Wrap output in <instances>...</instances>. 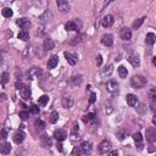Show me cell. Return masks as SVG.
Instances as JSON below:
<instances>
[{"label":"cell","mask_w":156,"mask_h":156,"mask_svg":"<svg viewBox=\"0 0 156 156\" xmlns=\"http://www.w3.org/2000/svg\"><path fill=\"white\" fill-rule=\"evenodd\" d=\"M131 84L133 88L135 89H140L146 84V78L140 76V75H137V76H133L131 78Z\"/></svg>","instance_id":"obj_1"},{"label":"cell","mask_w":156,"mask_h":156,"mask_svg":"<svg viewBox=\"0 0 156 156\" xmlns=\"http://www.w3.org/2000/svg\"><path fill=\"white\" fill-rule=\"evenodd\" d=\"M82 28V22L76 18V20H72V21H68L67 23L65 25V29L67 32H71V31H76V32H79Z\"/></svg>","instance_id":"obj_2"},{"label":"cell","mask_w":156,"mask_h":156,"mask_svg":"<svg viewBox=\"0 0 156 156\" xmlns=\"http://www.w3.org/2000/svg\"><path fill=\"white\" fill-rule=\"evenodd\" d=\"M111 148H112V144L110 140H103L101 143L98 145V150L100 154H107L109 151L111 150Z\"/></svg>","instance_id":"obj_3"},{"label":"cell","mask_w":156,"mask_h":156,"mask_svg":"<svg viewBox=\"0 0 156 156\" xmlns=\"http://www.w3.org/2000/svg\"><path fill=\"white\" fill-rule=\"evenodd\" d=\"M56 5H57L59 11H60L61 13H67L71 9L67 0H56Z\"/></svg>","instance_id":"obj_4"},{"label":"cell","mask_w":156,"mask_h":156,"mask_svg":"<svg viewBox=\"0 0 156 156\" xmlns=\"http://www.w3.org/2000/svg\"><path fill=\"white\" fill-rule=\"evenodd\" d=\"M82 82H83V76L82 75H75L70 78V85L72 88H77V87H79L82 84Z\"/></svg>","instance_id":"obj_5"},{"label":"cell","mask_w":156,"mask_h":156,"mask_svg":"<svg viewBox=\"0 0 156 156\" xmlns=\"http://www.w3.org/2000/svg\"><path fill=\"white\" fill-rule=\"evenodd\" d=\"M78 150H79L81 155H88L91 151V143L90 141H83V143L78 146Z\"/></svg>","instance_id":"obj_6"},{"label":"cell","mask_w":156,"mask_h":156,"mask_svg":"<svg viewBox=\"0 0 156 156\" xmlns=\"http://www.w3.org/2000/svg\"><path fill=\"white\" fill-rule=\"evenodd\" d=\"M40 144H42L43 148L49 149L50 146L53 145V139L50 138L48 134H43L42 137H40Z\"/></svg>","instance_id":"obj_7"},{"label":"cell","mask_w":156,"mask_h":156,"mask_svg":"<svg viewBox=\"0 0 156 156\" xmlns=\"http://www.w3.org/2000/svg\"><path fill=\"white\" fill-rule=\"evenodd\" d=\"M128 61L131 62V65L133 67H139L140 66V59L139 56L137 54H131V55H128V59H127Z\"/></svg>","instance_id":"obj_8"},{"label":"cell","mask_w":156,"mask_h":156,"mask_svg":"<svg viewBox=\"0 0 156 156\" xmlns=\"http://www.w3.org/2000/svg\"><path fill=\"white\" fill-rule=\"evenodd\" d=\"M54 138L56 139L57 141H63L67 138V133H66V131H63V129H56L54 132Z\"/></svg>","instance_id":"obj_9"},{"label":"cell","mask_w":156,"mask_h":156,"mask_svg":"<svg viewBox=\"0 0 156 156\" xmlns=\"http://www.w3.org/2000/svg\"><path fill=\"white\" fill-rule=\"evenodd\" d=\"M112 72H113V66L112 65H107V66H105L101 71H100V77L101 78H107L112 75Z\"/></svg>","instance_id":"obj_10"},{"label":"cell","mask_w":156,"mask_h":156,"mask_svg":"<svg viewBox=\"0 0 156 156\" xmlns=\"http://www.w3.org/2000/svg\"><path fill=\"white\" fill-rule=\"evenodd\" d=\"M113 25V17L112 15H106L103 17L101 20V26L104 27V28H109V27H111Z\"/></svg>","instance_id":"obj_11"},{"label":"cell","mask_w":156,"mask_h":156,"mask_svg":"<svg viewBox=\"0 0 156 156\" xmlns=\"http://www.w3.org/2000/svg\"><path fill=\"white\" fill-rule=\"evenodd\" d=\"M120 38L122 40H129L132 38V31L129 28H127V27H125V28H122L120 31Z\"/></svg>","instance_id":"obj_12"},{"label":"cell","mask_w":156,"mask_h":156,"mask_svg":"<svg viewBox=\"0 0 156 156\" xmlns=\"http://www.w3.org/2000/svg\"><path fill=\"white\" fill-rule=\"evenodd\" d=\"M101 43L105 47H112L113 44V35L112 34H104L101 37Z\"/></svg>","instance_id":"obj_13"},{"label":"cell","mask_w":156,"mask_h":156,"mask_svg":"<svg viewBox=\"0 0 156 156\" xmlns=\"http://www.w3.org/2000/svg\"><path fill=\"white\" fill-rule=\"evenodd\" d=\"M106 89L107 91H110V93H116V91H118V83L116 81H109L106 83Z\"/></svg>","instance_id":"obj_14"},{"label":"cell","mask_w":156,"mask_h":156,"mask_svg":"<svg viewBox=\"0 0 156 156\" xmlns=\"http://www.w3.org/2000/svg\"><path fill=\"white\" fill-rule=\"evenodd\" d=\"M55 48V43L51 38H45L43 42V49L45 51H49V50H53Z\"/></svg>","instance_id":"obj_15"},{"label":"cell","mask_w":156,"mask_h":156,"mask_svg":"<svg viewBox=\"0 0 156 156\" xmlns=\"http://www.w3.org/2000/svg\"><path fill=\"white\" fill-rule=\"evenodd\" d=\"M16 25H17L18 27H21L22 29H26L27 27L31 26V20H29V18H26V17L18 18V20L16 21Z\"/></svg>","instance_id":"obj_16"},{"label":"cell","mask_w":156,"mask_h":156,"mask_svg":"<svg viewBox=\"0 0 156 156\" xmlns=\"http://www.w3.org/2000/svg\"><path fill=\"white\" fill-rule=\"evenodd\" d=\"M126 101L129 106L133 107V106H137V105H138V98H137L134 94H128V95H126Z\"/></svg>","instance_id":"obj_17"},{"label":"cell","mask_w":156,"mask_h":156,"mask_svg":"<svg viewBox=\"0 0 156 156\" xmlns=\"http://www.w3.org/2000/svg\"><path fill=\"white\" fill-rule=\"evenodd\" d=\"M61 104L65 109H71L73 106V98L71 95H67V96H65V98H62Z\"/></svg>","instance_id":"obj_18"},{"label":"cell","mask_w":156,"mask_h":156,"mask_svg":"<svg viewBox=\"0 0 156 156\" xmlns=\"http://www.w3.org/2000/svg\"><path fill=\"white\" fill-rule=\"evenodd\" d=\"M83 122L88 123V125H95L96 123L95 113H88V115H85V116H83Z\"/></svg>","instance_id":"obj_19"},{"label":"cell","mask_w":156,"mask_h":156,"mask_svg":"<svg viewBox=\"0 0 156 156\" xmlns=\"http://www.w3.org/2000/svg\"><path fill=\"white\" fill-rule=\"evenodd\" d=\"M57 63H59V56L57 55H53L48 61V68L49 70H53V68H55L57 66Z\"/></svg>","instance_id":"obj_20"},{"label":"cell","mask_w":156,"mask_h":156,"mask_svg":"<svg viewBox=\"0 0 156 156\" xmlns=\"http://www.w3.org/2000/svg\"><path fill=\"white\" fill-rule=\"evenodd\" d=\"M65 59H66V61L68 62V65H71V66H75L77 63L76 55H73L71 53H65Z\"/></svg>","instance_id":"obj_21"},{"label":"cell","mask_w":156,"mask_h":156,"mask_svg":"<svg viewBox=\"0 0 156 156\" xmlns=\"http://www.w3.org/2000/svg\"><path fill=\"white\" fill-rule=\"evenodd\" d=\"M23 140H25V133L23 132L18 131L13 134V141H15L16 144H21Z\"/></svg>","instance_id":"obj_22"},{"label":"cell","mask_w":156,"mask_h":156,"mask_svg":"<svg viewBox=\"0 0 156 156\" xmlns=\"http://www.w3.org/2000/svg\"><path fill=\"white\" fill-rule=\"evenodd\" d=\"M128 135H129V131H128L127 128H121V129L117 132V138L120 140H125Z\"/></svg>","instance_id":"obj_23"},{"label":"cell","mask_w":156,"mask_h":156,"mask_svg":"<svg viewBox=\"0 0 156 156\" xmlns=\"http://www.w3.org/2000/svg\"><path fill=\"white\" fill-rule=\"evenodd\" d=\"M133 139H134L135 144H137V146H138L139 149L143 148V137H141V134L139 132L135 133V134H133Z\"/></svg>","instance_id":"obj_24"},{"label":"cell","mask_w":156,"mask_h":156,"mask_svg":"<svg viewBox=\"0 0 156 156\" xmlns=\"http://www.w3.org/2000/svg\"><path fill=\"white\" fill-rule=\"evenodd\" d=\"M40 73H42V70L38 67H34V68H32L31 71H28V78L29 79H33L35 77H39Z\"/></svg>","instance_id":"obj_25"},{"label":"cell","mask_w":156,"mask_h":156,"mask_svg":"<svg viewBox=\"0 0 156 156\" xmlns=\"http://www.w3.org/2000/svg\"><path fill=\"white\" fill-rule=\"evenodd\" d=\"M10 151H11L10 143H3L1 145H0V153H1V154L7 155V154H10Z\"/></svg>","instance_id":"obj_26"},{"label":"cell","mask_w":156,"mask_h":156,"mask_svg":"<svg viewBox=\"0 0 156 156\" xmlns=\"http://www.w3.org/2000/svg\"><path fill=\"white\" fill-rule=\"evenodd\" d=\"M155 40H156V35H155V33L150 32V33L146 34V37H145V42H146V44L154 45V44H155Z\"/></svg>","instance_id":"obj_27"},{"label":"cell","mask_w":156,"mask_h":156,"mask_svg":"<svg viewBox=\"0 0 156 156\" xmlns=\"http://www.w3.org/2000/svg\"><path fill=\"white\" fill-rule=\"evenodd\" d=\"M17 38L20 39V40H22V42H26V40H28V38H29V34H28V32H27L26 29H22V31L18 32Z\"/></svg>","instance_id":"obj_28"},{"label":"cell","mask_w":156,"mask_h":156,"mask_svg":"<svg viewBox=\"0 0 156 156\" xmlns=\"http://www.w3.org/2000/svg\"><path fill=\"white\" fill-rule=\"evenodd\" d=\"M20 91H21V96L25 100H29L31 99V89L28 88V87H25V88L22 90H20Z\"/></svg>","instance_id":"obj_29"},{"label":"cell","mask_w":156,"mask_h":156,"mask_svg":"<svg viewBox=\"0 0 156 156\" xmlns=\"http://www.w3.org/2000/svg\"><path fill=\"white\" fill-rule=\"evenodd\" d=\"M49 121L50 123H53V125H55L57 121H59V112L56 111H53L51 113H50V116H49Z\"/></svg>","instance_id":"obj_30"},{"label":"cell","mask_w":156,"mask_h":156,"mask_svg":"<svg viewBox=\"0 0 156 156\" xmlns=\"http://www.w3.org/2000/svg\"><path fill=\"white\" fill-rule=\"evenodd\" d=\"M144 20H145V17H141V18H138V20H135L134 22H133V25H132V28H133V29H138L139 27L144 23Z\"/></svg>","instance_id":"obj_31"},{"label":"cell","mask_w":156,"mask_h":156,"mask_svg":"<svg viewBox=\"0 0 156 156\" xmlns=\"http://www.w3.org/2000/svg\"><path fill=\"white\" fill-rule=\"evenodd\" d=\"M1 13H3L4 17L10 18V17H12V15H13V11L11 10L10 7H5V9H3V10H1Z\"/></svg>","instance_id":"obj_32"},{"label":"cell","mask_w":156,"mask_h":156,"mask_svg":"<svg viewBox=\"0 0 156 156\" xmlns=\"http://www.w3.org/2000/svg\"><path fill=\"white\" fill-rule=\"evenodd\" d=\"M39 18H40V20H42L43 22H47V21H50V20H51V18H53V15H51V12L45 11V12H44L43 15L40 16Z\"/></svg>","instance_id":"obj_33"},{"label":"cell","mask_w":156,"mask_h":156,"mask_svg":"<svg viewBox=\"0 0 156 156\" xmlns=\"http://www.w3.org/2000/svg\"><path fill=\"white\" fill-rule=\"evenodd\" d=\"M48 101H49V96L48 95H42L38 99V104L40 105V106H45V105L48 104Z\"/></svg>","instance_id":"obj_34"},{"label":"cell","mask_w":156,"mask_h":156,"mask_svg":"<svg viewBox=\"0 0 156 156\" xmlns=\"http://www.w3.org/2000/svg\"><path fill=\"white\" fill-rule=\"evenodd\" d=\"M118 75H120L121 78H126L127 75H128V70L125 66H120L118 67Z\"/></svg>","instance_id":"obj_35"},{"label":"cell","mask_w":156,"mask_h":156,"mask_svg":"<svg viewBox=\"0 0 156 156\" xmlns=\"http://www.w3.org/2000/svg\"><path fill=\"white\" fill-rule=\"evenodd\" d=\"M34 126H35V128L38 131H43L45 128V123L42 120H39V118H38V120H35V122H34Z\"/></svg>","instance_id":"obj_36"},{"label":"cell","mask_w":156,"mask_h":156,"mask_svg":"<svg viewBox=\"0 0 156 156\" xmlns=\"http://www.w3.org/2000/svg\"><path fill=\"white\" fill-rule=\"evenodd\" d=\"M78 125L77 123H75V125H73V128H72V132H71V137H72V139L75 140V139H77V137H78ZM78 138H79V137H78Z\"/></svg>","instance_id":"obj_37"},{"label":"cell","mask_w":156,"mask_h":156,"mask_svg":"<svg viewBox=\"0 0 156 156\" xmlns=\"http://www.w3.org/2000/svg\"><path fill=\"white\" fill-rule=\"evenodd\" d=\"M148 95H149L150 101H155V99H156V88H154V87H153V88L149 90Z\"/></svg>","instance_id":"obj_38"},{"label":"cell","mask_w":156,"mask_h":156,"mask_svg":"<svg viewBox=\"0 0 156 156\" xmlns=\"http://www.w3.org/2000/svg\"><path fill=\"white\" fill-rule=\"evenodd\" d=\"M9 82V75H7V72H4L3 75H1V83L3 84H6Z\"/></svg>","instance_id":"obj_39"},{"label":"cell","mask_w":156,"mask_h":156,"mask_svg":"<svg viewBox=\"0 0 156 156\" xmlns=\"http://www.w3.org/2000/svg\"><path fill=\"white\" fill-rule=\"evenodd\" d=\"M18 116H20L21 120H27V118L29 117V113L27 111H21L20 113H18Z\"/></svg>","instance_id":"obj_40"},{"label":"cell","mask_w":156,"mask_h":156,"mask_svg":"<svg viewBox=\"0 0 156 156\" xmlns=\"http://www.w3.org/2000/svg\"><path fill=\"white\" fill-rule=\"evenodd\" d=\"M29 110H31V112L33 115L39 113V106H37V105H32V106L29 107Z\"/></svg>","instance_id":"obj_41"},{"label":"cell","mask_w":156,"mask_h":156,"mask_svg":"<svg viewBox=\"0 0 156 156\" xmlns=\"http://www.w3.org/2000/svg\"><path fill=\"white\" fill-rule=\"evenodd\" d=\"M35 55H37V56H38L39 59L43 57L44 55H45V50H44V51H42V50H39V48H37V49H35Z\"/></svg>","instance_id":"obj_42"},{"label":"cell","mask_w":156,"mask_h":156,"mask_svg":"<svg viewBox=\"0 0 156 156\" xmlns=\"http://www.w3.org/2000/svg\"><path fill=\"white\" fill-rule=\"evenodd\" d=\"M101 63H103V56L101 55H98V56H96V65H98V67H100Z\"/></svg>","instance_id":"obj_43"},{"label":"cell","mask_w":156,"mask_h":156,"mask_svg":"<svg viewBox=\"0 0 156 156\" xmlns=\"http://www.w3.org/2000/svg\"><path fill=\"white\" fill-rule=\"evenodd\" d=\"M95 100H96V94H95V93H91V94H90V98H89V103H90V104H94Z\"/></svg>","instance_id":"obj_44"},{"label":"cell","mask_w":156,"mask_h":156,"mask_svg":"<svg viewBox=\"0 0 156 156\" xmlns=\"http://www.w3.org/2000/svg\"><path fill=\"white\" fill-rule=\"evenodd\" d=\"M0 138H1L3 140H6V138H7V131L6 129L1 131V135H0Z\"/></svg>","instance_id":"obj_45"},{"label":"cell","mask_w":156,"mask_h":156,"mask_svg":"<svg viewBox=\"0 0 156 156\" xmlns=\"http://www.w3.org/2000/svg\"><path fill=\"white\" fill-rule=\"evenodd\" d=\"M25 84L23 83H21V82H17V83H16V89L17 90H22V89H23L25 88Z\"/></svg>","instance_id":"obj_46"},{"label":"cell","mask_w":156,"mask_h":156,"mask_svg":"<svg viewBox=\"0 0 156 156\" xmlns=\"http://www.w3.org/2000/svg\"><path fill=\"white\" fill-rule=\"evenodd\" d=\"M115 0H104V4H103V9H106V6H109L111 3H113Z\"/></svg>","instance_id":"obj_47"},{"label":"cell","mask_w":156,"mask_h":156,"mask_svg":"<svg viewBox=\"0 0 156 156\" xmlns=\"http://www.w3.org/2000/svg\"><path fill=\"white\" fill-rule=\"evenodd\" d=\"M56 149H57V151H60V153H62L63 148H62V144H61V141H59V143H57V145H56Z\"/></svg>","instance_id":"obj_48"},{"label":"cell","mask_w":156,"mask_h":156,"mask_svg":"<svg viewBox=\"0 0 156 156\" xmlns=\"http://www.w3.org/2000/svg\"><path fill=\"white\" fill-rule=\"evenodd\" d=\"M72 155H81L79 150H78V146H77V148L73 149V151H72Z\"/></svg>","instance_id":"obj_49"},{"label":"cell","mask_w":156,"mask_h":156,"mask_svg":"<svg viewBox=\"0 0 156 156\" xmlns=\"http://www.w3.org/2000/svg\"><path fill=\"white\" fill-rule=\"evenodd\" d=\"M6 99V95L5 94H0V101H4Z\"/></svg>","instance_id":"obj_50"},{"label":"cell","mask_w":156,"mask_h":156,"mask_svg":"<svg viewBox=\"0 0 156 156\" xmlns=\"http://www.w3.org/2000/svg\"><path fill=\"white\" fill-rule=\"evenodd\" d=\"M4 61V54L1 53V51H0V63H1Z\"/></svg>","instance_id":"obj_51"},{"label":"cell","mask_w":156,"mask_h":156,"mask_svg":"<svg viewBox=\"0 0 156 156\" xmlns=\"http://www.w3.org/2000/svg\"><path fill=\"white\" fill-rule=\"evenodd\" d=\"M109 153H110V151H109ZM110 154H111V155H117V154H118V151H111Z\"/></svg>","instance_id":"obj_52"},{"label":"cell","mask_w":156,"mask_h":156,"mask_svg":"<svg viewBox=\"0 0 156 156\" xmlns=\"http://www.w3.org/2000/svg\"><path fill=\"white\" fill-rule=\"evenodd\" d=\"M153 63H154V65H156V57H153Z\"/></svg>","instance_id":"obj_53"}]
</instances>
